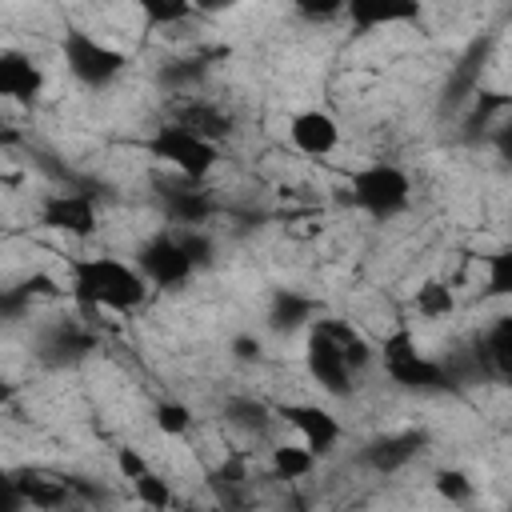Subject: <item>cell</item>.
I'll list each match as a JSON object with an SVG mask.
<instances>
[{
	"label": "cell",
	"instance_id": "obj_1",
	"mask_svg": "<svg viewBox=\"0 0 512 512\" xmlns=\"http://www.w3.org/2000/svg\"><path fill=\"white\" fill-rule=\"evenodd\" d=\"M372 360H376V348L348 320L316 316L304 328V372L332 400L352 396Z\"/></svg>",
	"mask_w": 512,
	"mask_h": 512
},
{
	"label": "cell",
	"instance_id": "obj_2",
	"mask_svg": "<svg viewBox=\"0 0 512 512\" xmlns=\"http://www.w3.org/2000/svg\"><path fill=\"white\" fill-rule=\"evenodd\" d=\"M68 296L84 312L132 316L148 304L152 288H148L144 272L132 264V256L92 252V256H72L68 260Z\"/></svg>",
	"mask_w": 512,
	"mask_h": 512
},
{
	"label": "cell",
	"instance_id": "obj_3",
	"mask_svg": "<svg viewBox=\"0 0 512 512\" xmlns=\"http://www.w3.org/2000/svg\"><path fill=\"white\" fill-rule=\"evenodd\" d=\"M376 360H380L384 376H388L400 392L432 396V392H444V388H452V384H456V376H452L448 360L428 356V352L420 348V340H416L412 324H404V320H396V324L380 336V344H376Z\"/></svg>",
	"mask_w": 512,
	"mask_h": 512
},
{
	"label": "cell",
	"instance_id": "obj_4",
	"mask_svg": "<svg viewBox=\"0 0 512 512\" xmlns=\"http://www.w3.org/2000/svg\"><path fill=\"white\" fill-rule=\"evenodd\" d=\"M344 192H348V204L368 216V220H396L412 208V196H416V184L408 176L404 164L396 160H368V164H356L344 180Z\"/></svg>",
	"mask_w": 512,
	"mask_h": 512
},
{
	"label": "cell",
	"instance_id": "obj_5",
	"mask_svg": "<svg viewBox=\"0 0 512 512\" xmlns=\"http://www.w3.org/2000/svg\"><path fill=\"white\" fill-rule=\"evenodd\" d=\"M56 52H60L64 72H68L80 88H88V92L112 88V84L128 72V64H132L124 48H116L112 40L96 36V32L84 28V24H64Z\"/></svg>",
	"mask_w": 512,
	"mask_h": 512
},
{
	"label": "cell",
	"instance_id": "obj_6",
	"mask_svg": "<svg viewBox=\"0 0 512 512\" xmlns=\"http://www.w3.org/2000/svg\"><path fill=\"white\" fill-rule=\"evenodd\" d=\"M144 148H148V156H152L160 168H168L172 176L192 180V184H204V180L216 172V164L224 160L220 140H212V136L188 128V124H180V120H164L160 128H152L148 140H144Z\"/></svg>",
	"mask_w": 512,
	"mask_h": 512
},
{
	"label": "cell",
	"instance_id": "obj_7",
	"mask_svg": "<svg viewBox=\"0 0 512 512\" xmlns=\"http://www.w3.org/2000/svg\"><path fill=\"white\" fill-rule=\"evenodd\" d=\"M132 264L144 272V280H148L152 292H180L200 272L192 264V256H188V248H184V240H180L176 228H164V232L144 236L136 244V252H132Z\"/></svg>",
	"mask_w": 512,
	"mask_h": 512
},
{
	"label": "cell",
	"instance_id": "obj_8",
	"mask_svg": "<svg viewBox=\"0 0 512 512\" xmlns=\"http://www.w3.org/2000/svg\"><path fill=\"white\" fill-rule=\"evenodd\" d=\"M272 416L284 420L296 432V440L308 452H316L320 460L332 456L344 444V420L328 404H316V400H284V404L272 408Z\"/></svg>",
	"mask_w": 512,
	"mask_h": 512
},
{
	"label": "cell",
	"instance_id": "obj_9",
	"mask_svg": "<svg viewBox=\"0 0 512 512\" xmlns=\"http://www.w3.org/2000/svg\"><path fill=\"white\" fill-rule=\"evenodd\" d=\"M36 220L40 228L68 236V240H88L100 228V204L88 192L76 188H60V192H44L36 204Z\"/></svg>",
	"mask_w": 512,
	"mask_h": 512
},
{
	"label": "cell",
	"instance_id": "obj_10",
	"mask_svg": "<svg viewBox=\"0 0 512 512\" xmlns=\"http://www.w3.org/2000/svg\"><path fill=\"white\" fill-rule=\"evenodd\" d=\"M284 132H288V144L300 156H308V160H328L340 148V140H344V124L336 120V112H328L320 104L296 108L288 116V128Z\"/></svg>",
	"mask_w": 512,
	"mask_h": 512
},
{
	"label": "cell",
	"instance_id": "obj_11",
	"mask_svg": "<svg viewBox=\"0 0 512 512\" xmlns=\"http://www.w3.org/2000/svg\"><path fill=\"white\" fill-rule=\"evenodd\" d=\"M340 20L352 36H372L384 28H408L424 20V0H344Z\"/></svg>",
	"mask_w": 512,
	"mask_h": 512
},
{
	"label": "cell",
	"instance_id": "obj_12",
	"mask_svg": "<svg viewBox=\"0 0 512 512\" xmlns=\"http://www.w3.org/2000/svg\"><path fill=\"white\" fill-rule=\"evenodd\" d=\"M44 84H48V76L36 64L32 52L12 48V44H0V108L4 104L32 108L44 96Z\"/></svg>",
	"mask_w": 512,
	"mask_h": 512
},
{
	"label": "cell",
	"instance_id": "obj_13",
	"mask_svg": "<svg viewBox=\"0 0 512 512\" xmlns=\"http://www.w3.org/2000/svg\"><path fill=\"white\" fill-rule=\"evenodd\" d=\"M160 208H164V220L172 228H204L208 216L216 212L204 184H192V180H180V176H172V184L160 188Z\"/></svg>",
	"mask_w": 512,
	"mask_h": 512
},
{
	"label": "cell",
	"instance_id": "obj_14",
	"mask_svg": "<svg viewBox=\"0 0 512 512\" xmlns=\"http://www.w3.org/2000/svg\"><path fill=\"white\" fill-rule=\"evenodd\" d=\"M420 444H424V436L412 432V428H404V432H380V436H372V440L360 448V460H364L372 472L392 476V472L408 468V464L420 456Z\"/></svg>",
	"mask_w": 512,
	"mask_h": 512
},
{
	"label": "cell",
	"instance_id": "obj_15",
	"mask_svg": "<svg viewBox=\"0 0 512 512\" xmlns=\"http://www.w3.org/2000/svg\"><path fill=\"white\" fill-rule=\"evenodd\" d=\"M316 316H320V304H316L308 292L276 288L272 300H268L264 324H268V332H276V336H296V332H304Z\"/></svg>",
	"mask_w": 512,
	"mask_h": 512
},
{
	"label": "cell",
	"instance_id": "obj_16",
	"mask_svg": "<svg viewBox=\"0 0 512 512\" xmlns=\"http://www.w3.org/2000/svg\"><path fill=\"white\" fill-rule=\"evenodd\" d=\"M476 364L488 376L508 380V372H512V316L508 312L492 316V324L480 332V340H476Z\"/></svg>",
	"mask_w": 512,
	"mask_h": 512
},
{
	"label": "cell",
	"instance_id": "obj_17",
	"mask_svg": "<svg viewBox=\"0 0 512 512\" xmlns=\"http://www.w3.org/2000/svg\"><path fill=\"white\" fill-rule=\"evenodd\" d=\"M316 468H320V456H316V452H308L300 440L272 444V452H268V476H272V480L300 484V480H308Z\"/></svg>",
	"mask_w": 512,
	"mask_h": 512
},
{
	"label": "cell",
	"instance_id": "obj_18",
	"mask_svg": "<svg viewBox=\"0 0 512 512\" xmlns=\"http://www.w3.org/2000/svg\"><path fill=\"white\" fill-rule=\"evenodd\" d=\"M132 8H136V16H140V24L148 28V32H164V28H180V24H188L192 16H196V8H192V0H128Z\"/></svg>",
	"mask_w": 512,
	"mask_h": 512
},
{
	"label": "cell",
	"instance_id": "obj_19",
	"mask_svg": "<svg viewBox=\"0 0 512 512\" xmlns=\"http://www.w3.org/2000/svg\"><path fill=\"white\" fill-rule=\"evenodd\" d=\"M412 308H416V316H424V320H448V316L456 312V292H452L448 280L428 276L424 284H416Z\"/></svg>",
	"mask_w": 512,
	"mask_h": 512
},
{
	"label": "cell",
	"instance_id": "obj_20",
	"mask_svg": "<svg viewBox=\"0 0 512 512\" xmlns=\"http://www.w3.org/2000/svg\"><path fill=\"white\" fill-rule=\"evenodd\" d=\"M16 488L24 496V508H60L68 504V480H52L40 472H20Z\"/></svg>",
	"mask_w": 512,
	"mask_h": 512
},
{
	"label": "cell",
	"instance_id": "obj_21",
	"mask_svg": "<svg viewBox=\"0 0 512 512\" xmlns=\"http://www.w3.org/2000/svg\"><path fill=\"white\" fill-rule=\"evenodd\" d=\"M176 120L188 124V128H196V132H204V136H212V140H220V136L232 132V116L220 104H208V100H184Z\"/></svg>",
	"mask_w": 512,
	"mask_h": 512
},
{
	"label": "cell",
	"instance_id": "obj_22",
	"mask_svg": "<svg viewBox=\"0 0 512 512\" xmlns=\"http://www.w3.org/2000/svg\"><path fill=\"white\" fill-rule=\"evenodd\" d=\"M152 424H156V432L160 436H168V440H184L188 432H192V408L184 404V400H156L152 404Z\"/></svg>",
	"mask_w": 512,
	"mask_h": 512
},
{
	"label": "cell",
	"instance_id": "obj_23",
	"mask_svg": "<svg viewBox=\"0 0 512 512\" xmlns=\"http://www.w3.org/2000/svg\"><path fill=\"white\" fill-rule=\"evenodd\" d=\"M224 416H228V424L232 428H240V432H264L268 424H272V408L264 404V400H252V396H240V400H228V408H224Z\"/></svg>",
	"mask_w": 512,
	"mask_h": 512
},
{
	"label": "cell",
	"instance_id": "obj_24",
	"mask_svg": "<svg viewBox=\"0 0 512 512\" xmlns=\"http://www.w3.org/2000/svg\"><path fill=\"white\" fill-rule=\"evenodd\" d=\"M484 296H512V248H496L484 256Z\"/></svg>",
	"mask_w": 512,
	"mask_h": 512
},
{
	"label": "cell",
	"instance_id": "obj_25",
	"mask_svg": "<svg viewBox=\"0 0 512 512\" xmlns=\"http://www.w3.org/2000/svg\"><path fill=\"white\" fill-rule=\"evenodd\" d=\"M432 488H436V496L448 500V504H468V500L476 496V480H472L468 472H460V468H440V472L432 476Z\"/></svg>",
	"mask_w": 512,
	"mask_h": 512
},
{
	"label": "cell",
	"instance_id": "obj_26",
	"mask_svg": "<svg viewBox=\"0 0 512 512\" xmlns=\"http://www.w3.org/2000/svg\"><path fill=\"white\" fill-rule=\"evenodd\" d=\"M132 496H136L144 508H172V500H176V496H172V484H168L156 468H148L144 476L132 480Z\"/></svg>",
	"mask_w": 512,
	"mask_h": 512
},
{
	"label": "cell",
	"instance_id": "obj_27",
	"mask_svg": "<svg viewBox=\"0 0 512 512\" xmlns=\"http://www.w3.org/2000/svg\"><path fill=\"white\" fill-rule=\"evenodd\" d=\"M288 8L304 20V24H332L344 12V0H288Z\"/></svg>",
	"mask_w": 512,
	"mask_h": 512
},
{
	"label": "cell",
	"instance_id": "obj_28",
	"mask_svg": "<svg viewBox=\"0 0 512 512\" xmlns=\"http://www.w3.org/2000/svg\"><path fill=\"white\" fill-rule=\"evenodd\" d=\"M152 468V460L140 452V448H116V472H120V480H136V476H144Z\"/></svg>",
	"mask_w": 512,
	"mask_h": 512
},
{
	"label": "cell",
	"instance_id": "obj_29",
	"mask_svg": "<svg viewBox=\"0 0 512 512\" xmlns=\"http://www.w3.org/2000/svg\"><path fill=\"white\" fill-rule=\"evenodd\" d=\"M232 356H236L240 364H252V360L264 356V344H260L256 336H232Z\"/></svg>",
	"mask_w": 512,
	"mask_h": 512
},
{
	"label": "cell",
	"instance_id": "obj_30",
	"mask_svg": "<svg viewBox=\"0 0 512 512\" xmlns=\"http://www.w3.org/2000/svg\"><path fill=\"white\" fill-rule=\"evenodd\" d=\"M244 0H192V8H196V16H228V12H236Z\"/></svg>",
	"mask_w": 512,
	"mask_h": 512
},
{
	"label": "cell",
	"instance_id": "obj_31",
	"mask_svg": "<svg viewBox=\"0 0 512 512\" xmlns=\"http://www.w3.org/2000/svg\"><path fill=\"white\" fill-rule=\"evenodd\" d=\"M8 392H12V384H8V380H0V400H4Z\"/></svg>",
	"mask_w": 512,
	"mask_h": 512
}]
</instances>
